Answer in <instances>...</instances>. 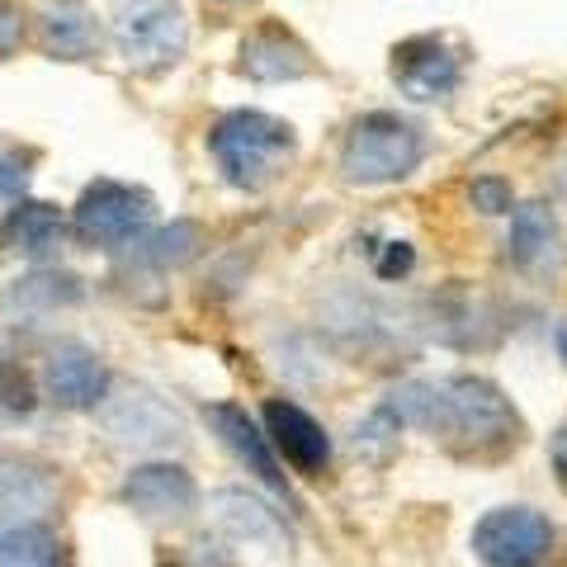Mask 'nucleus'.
<instances>
[{
  "label": "nucleus",
  "mask_w": 567,
  "mask_h": 567,
  "mask_svg": "<svg viewBox=\"0 0 567 567\" xmlns=\"http://www.w3.org/2000/svg\"><path fill=\"white\" fill-rule=\"evenodd\" d=\"M388 402L398 406V416L406 425H421V431L464 450H502V445H516L520 435V416L502 398V388H492L487 379H473V374L416 379L398 388Z\"/></svg>",
  "instance_id": "nucleus-1"
},
{
  "label": "nucleus",
  "mask_w": 567,
  "mask_h": 567,
  "mask_svg": "<svg viewBox=\"0 0 567 567\" xmlns=\"http://www.w3.org/2000/svg\"><path fill=\"white\" fill-rule=\"evenodd\" d=\"M208 156L237 189H265L293 162V128L275 114L233 110L208 128Z\"/></svg>",
  "instance_id": "nucleus-2"
},
{
  "label": "nucleus",
  "mask_w": 567,
  "mask_h": 567,
  "mask_svg": "<svg viewBox=\"0 0 567 567\" xmlns=\"http://www.w3.org/2000/svg\"><path fill=\"white\" fill-rule=\"evenodd\" d=\"M425 128L402 114L374 110L350 123V133L341 142V171L354 185H393L406 181L425 162Z\"/></svg>",
  "instance_id": "nucleus-3"
},
{
  "label": "nucleus",
  "mask_w": 567,
  "mask_h": 567,
  "mask_svg": "<svg viewBox=\"0 0 567 567\" xmlns=\"http://www.w3.org/2000/svg\"><path fill=\"white\" fill-rule=\"evenodd\" d=\"M110 33L133 71H166L185 58L189 24L181 0H114Z\"/></svg>",
  "instance_id": "nucleus-4"
},
{
  "label": "nucleus",
  "mask_w": 567,
  "mask_h": 567,
  "mask_svg": "<svg viewBox=\"0 0 567 567\" xmlns=\"http://www.w3.org/2000/svg\"><path fill=\"white\" fill-rule=\"evenodd\" d=\"M152 213H156V199L147 189L123 185V181H95L76 199V208H71V227H76L81 241L100 246V251H118V246H133L147 233Z\"/></svg>",
  "instance_id": "nucleus-5"
},
{
  "label": "nucleus",
  "mask_w": 567,
  "mask_h": 567,
  "mask_svg": "<svg viewBox=\"0 0 567 567\" xmlns=\"http://www.w3.org/2000/svg\"><path fill=\"white\" fill-rule=\"evenodd\" d=\"M558 529L529 506H496L473 529V554L487 567H548Z\"/></svg>",
  "instance_id": "nucleus-6"
},
{
  "label": "nucleus",
  "mask_w": 567,
  "mask_h": 567,
  "mask_svg": "<svg viewBox=\"0 0 567 567\" xmlns=\"http://www.w3.org/2000/svg\"><path fill=\"white\" fill-rule=\"evenodd\" d=\"M100 425L114 445H128V450H166L185 440L181 412L142 383L110 388V398L100 402Z\"/></svg>",
  "instance_id": "nucleus-7"
},
{
  "label": "nucleus",
  "mask_w": 567,
  "mask_h": 567,
  "mask_svg": "<svg viewBox=\"0 0 567 567\" xmlns=\"http://www.w3.org/2000/svg\"><path fill=\"white\" fill-rule=\"evenodd\" d=\"M393 81L406 100H450L464 81V62L458 52L435 39V33H421V39H406L393 48Z\"/></svg>",
  "instance_id": "nucleus-8"
},
{
  "label": "nucleus",
  "mask_w": 567,
  "mask_h": 567,
  "mask_svg": "<svg viewBox=\"0 0 567 567\" xmlns=\"http://www.w3.org/2000/svg\"><path fill=\"white\" fill-rule=\"evenodd\" d=\"M43 383H48V398L58 406H66V412H95V406L110 398V388H114L100 354L76 346V341H62L58 350L48 354Z\"/></svg>",
  "instance_id": "nucleus-9"
},
{
  "label": "nucleus",
  "mask_w": 567,
  "mask_h": 567,
  "mask_svg": "<svg viewBox=\"0 0 567 567\" xmlns=\"http://www.w3.org/2000/svg\"><path fill=\"white\" fill-rule=\"evenodd\" d=\"M208 425H213V435L223 440L227 450H233V458L246 468V473H256L265 487H270L279 502H289L293 506V492H289V477H284V468H279V458H275V445H270V435H260L256 431V421L241 412V406H233V402H213L208 406Z\"/></svg>",
  "instance_id": "nucleus-10"
},
{
  "label": "nucleus",
  "mask_w": 567,
  "mask_h": 567,
  "mask_svg": "<svg viewBox=\"0 0 567 567\" xmlns=\"http://www.w3.org/2000/svg\"><path fill=\"white\" fill-rule=\"evenodd\" d=\"M123 502H128L142 520H181L199 506V487L181 464H137L123 477Z\"/></svg>",
  "instance_id": "nucleus-11"
},
{
  "label": "nucleus",
  "mask_w": 567,
  "mask_h": 567,
  "mask_svg": "<svg viewBox=\"0 0 567 567\" xmlns=\"http://www.w3.org/2000/svg\"><path fill=\"white\" fill-rule=\"evenodd\" d=\"M265 431H270V445L293 464V473H303V477H322L327 473L331 440L298 402H289V398L265 402Z\"/></svg>",
  "instance_id": "nucleus-12"
},
{
  "label": "nucleus",
  "mask_w": 567,
  "mask_h": 567,
  "mask_svg": "<svg viewBox=\"0 0 567 567\" xmlns=\"http://www.w3.org/2000/svg\"><path fill=\"white\" fill-rule=\"evenodd\" d=\"M241 76L251 81H298V76H312V52L293 39L284 24H256L251 33L241 39Z\"/></svg>",
  "instance_id": "nucleus-13"
},
{
  "label": "nucleus",
  "mask_w": 567,
  "mask_h": 567,
  "mask_svg": "<svg viewBox=\"0 0 567 567\" xmlns=\"http://www.w3.org/2000/svg\"><path fill=\"white\" fill-rule=\"evenodd\" d=\"M71 303H81V279L66 270H33L24 279H14L6 293H0V317L6 322H39Z\"/></svg>",
  "instance_id": "nucleus-14"
},
{
  "label": "nucleus",
  "mask_w": 567,
  "mask_h": 567,
  "mask_svg": "<svg viewBox=\"0 0 567 567\" xmlns=\"http://www.w3.org/2000/svg\"><path fill=\"white\" fill-rule=\"evenodd\" d=\"M208 516L223 535H233L241 544H260V548H279L284 544V520L275 516L260 496L241 492V487H223L208 496Z\"/></svg>",
  "instance_id": "nucleus-15"
},
{
  "label": "nucleus",
  "mask_w": 567,
  "mask_h": 567,
  "mask_svg": "<svg viewBox=\"0 0 567 567\" xmlns=\"http://www.w3.org/2000/svg\"><path fill=\"white\" fill-rule=\"evenodd\" d=\"M39 43L48 58L58 62H85L100 48V20L95 10H85L81 0H58L43 10L39 20Z\"/></svg>",
  "instance_id": "nucleus-16"
},
{
  "label": "nucleus",
  "mask_w": 567,
  "mask_h": 567,
  "mask_svg": "<svg viewBox=\"0 0 567 567\" xmlns=\"http://www.w3.org/2000/svg\"><path fill=\"white\" fill-rule=\"evenodd\" d=\"M62 233H66L62 213L39 199H14V208L0 218V246L29 260H43L48 251H58Z\"/></svg>",
  "instance_id": "nucleus-17"
},
{
  "label": "nucleus",
  "mask_w": 567,
  "mask_h": 567,
  "mask_svg": "<svg viewBox=\"0 0 567 567\" xmlns=\"http://www.w3.org/2000/svg\"><path fill=\"white\" fill-rule=\"evenodd\" d=\"M0 567H66V548L39 516H0Z\"/></svg>",
  "instance_id": "nucleus-18"
},
{
  "label": "nucleus",
  "mask_w": 567,
  "mask_h": 567,
  "mask_svg": "<svg viewBox=\"0 0 567 567\" xmlns=\"http://www.w3.org/2000/svg\"><path fill=\"white\" fill-rule=\"evenodd\" d=\"M52 496H58V483L43 464L0 450V511L6 516H39L52 506Z\"/></svg>",
  "instance_id": "nucleus-19"
},
{
  "label": "nucleus",
  "mask_w": 567,
  "mask_h": 567,
  "mask_svg": "<svg viewBox=\"0 0 567 567\" xmlns=\"http://www.w3.org/2000/svg\"><path fill=\"white\" fill-rule=\"evenodd\" d=\"M204 241V227L199 223H171V227H156V233H142L133 246H128V260L142 265V270H175L185 265Z\"/></svg>",
  "instance_id": "nucleus-20"
},
{
  "label": "nucleus",
  "mask_w": 567,
  "mask_h": 567,
  "mask_svg": "<svg viewBox=\"0 0 567 567\" xmlns=\"http://www.w3.org/2000/svg\"><path fill=\"white\" fill-rule=\"evenodd\" d=\"M558 237V223L548 204H520L511 208V237H506V256L516 265H535Z\"/></svg>",
  "instance_id": "nucleus-21"
},
{
  "label": "nucleus",
  "mask_w": 567,
  "mask_h": 567,
  "mask_svg": "<svg viewBox=\"0 0 567 567\" xmlns=\"http://www.w3.org/2000/svg\"><path fill=\"white\" fill-rule=\"evenodd\" d=\"M402 416H398V406L393 402H379L374 412H369L360 425H354V450H364L369 458H383L388 450L398 445V431H402Z\"/></svg>",
  "instance_id": "nucleus-22"
},
{
  "label": "nucleus",
  "mask_w": 567,
  "mask_h": 567,
  "mask_svg": "<svg viewBox=\"0 0 567 567\" xmlns=\"http://www.w3.org/2000/svg\"><path fill=\"white\" fill-rule=\"evenodd\" d=\"M29 181H33V152L0 142V199H24Z\"/></svg>",
  "instance_id": "nucleus-23"
},
{
  "label": "nucleus",
  "mask_w": 567,
  "mask_h": 567,
  "mask_svg": "<svg viewBox=\"0 0 567 567\" xmlns=\"http://www.w3.org/2000/svg\"><path fill=\"white\" fill-rule=\"evenodd\" d=\"M0 412L6 416H29L33 412V383L24 379L20 364L0 360Z\"/></svg>",
  "instance_id": "nucleus-24"
},
{
  "label": "nucleus",
  "mask_w": 567,
  "mask_h": 567,
  "mask_svg": "<svg viewBox=\"0 0 567 567\" xmlns=\"http://www.w3.org/2000/svg\"><path fill=\"white\" fill-rule=\"evenodd\" d=\"M468 199L477 213H511V185L496 181V175H483V181H473Z\"/></svg>",
  "instance_id": "nucleus-25"
},
{
  "label": "nucleus",
  "mask_w": 567,
  "mask_h": 567,
  "mask_svg": "<svg viewBox=\"0 0 567 567\" xmlns=\"http://www.w3.org/2000/svg\"><path fill=\"white\" fill-rule=\"evenodd\" d=\"M24 43V6L20 0H0V58H10Z\"/></svg>",
  "instance_id": "nucleus-26"
},
{
  "label": "nucleus",
  "mask_w": 567,
  "mask_h": 567,
  "mask_svg": "<svg viewBox=\"0 0 567 567\" xmlns=\"http://www.w3.org/2000/svg\"><path fill=\"white\" fill-rule=\"evenodd\" d=\"M406 270H412V251H406V246L398 241V251H388V256L379 260V275H383V279H398V275H406Z\"/></svg>",
  "instance_id": "nucleus-27"
},
{
  "label": "nucleus",
  "mask_w": 567,
  "mask_h": 567,
  "mask_svg": "<svg viewBox=\"0 0 567 567\" xmlns=\"http://www.w3.org/2000/svg\"><path fill=\"white\" fill-rule=\"evenodd\" d=\"M554 468H558L563 487H567V425H563V431H558V440H554Z\"/></svg>",
  "instance_id": "nucleus-28"
},
{
  "label": "nucleus",
  "mask_w": 567,
  "mask_h": 567,
  "mask_svg": "<svg viewBox=\"0 0 567 567\" xmlns=\"http://www.w3.org/2000/svg\"><path fill=\"white\" fill-rule=\"evenodd\" d=\"M208 6H218V10H237V6H251V0H208Z\"/></svg>",
  "instance_id": "nucleus-29"
},
{
  "label": "nucleus",
  "mask_w": 567,
  "mask_h": 567,
  "mask_svg": "<svg viewBox=\"0 0 567 567\" xmlns=\"http://www.w3.org/2000/svg\"><path fill=\"white\" fill-rule=\"evenodd\" d=\"M558 354H563V360H567V322L558 327Z\"/></svg>",
  "instance_id": "nucleus-30"
}]
</instances>
